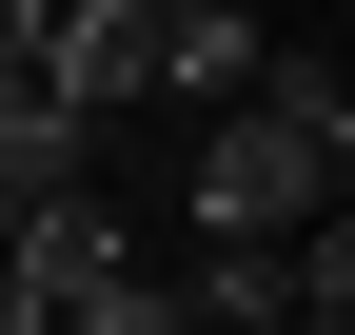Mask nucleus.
Instances as JSON below:
<instances>
[{
    "label": "nucleus",
    "mask_w": 355,
    "mask_h": 335,
    "mask_svg": "<svg viewBox=\"0 0 355 335\" xmlns=\"http://www.w3.org/2000/svg\"><path fill=\"white\" fill-rule=\"evenodd\" d=\"M198 217H217V237H296V217H336V138H296L277 99H237V118L198 138Z\"/></svg>",
    "instance_id": "obj_1"
},
{
    "label": "nucleus",
    "mask_w": 355,
    "mask_h": 335,
    "mask_svg": "<svg viewBox=\"0 0 355 335\" xmlns=\"http://www.w3.org/2000/svg\"><path fill=\"white\" fill-rule=\"evenodd\" d=\"M40 79H60V118L99 138V118L158 99V20H139V0H79V20H40Z\"/></svg>",
    "instance_id": "obj_2"
},
{
    "label": "nucleus",
    "mask_w": 355,
    "mask_h": 335,
    "mask_svg": "<svg viewBox=\"0 0 355 335\" xmlns=\"http://www.w3.org/2000/svg\"><path fill=\"white\" fill-rule=\"evenodd\" d=\"M119 257H139V237H119V217H99V178H40V197H20V237H0V276H40V296H60V316H79V296H99V276H119Z\"/></svg>",
    "instance_id": "obj_3"
},
{
    "label": "nucleus",
    "mask_w": 355,
    "mask_h": 335,
    "mask_svg": "<svg viewBox=\"0 0 355 335\" xmlns=\"http://www.w3.org/2000/svg\"><path fill=\"white\" fill-rule=\"evenodd\" d=\"M178 316H198V335H277V316H296V237H217Z\"/></svg>",
    "instance_id": "obj_4"
},
{
    "label": "nucleus",
    "mask_w": 355,
    "mask_h": 335,
    "mask_svg": "<svg viewBox=\"0 0 355 335\" xmlns=\"http://www.w3.org/2000/svg\"><path fill=\"white\" fill-rule=\"evenodd\" d=\"M257 60H277V39H257V0H178V20H158V79H198V99H237Z\"/></svg>",
    "instance_id": "obj_5"
},
{
    "label": "nucleus",
    "mask_w": 355,
    "mask_h": 335,
    "mask_svg": "<svg viewBox=\"0 0 355 335\" xmlns=\"http://www.w3.org/2000/svg\"><path fill=\"white\" fill-rule=\"evenodd\" d=\"M60 335H198V316H178V296H158V257H119V276H99V296H79V316H60Z\"/></svg>",
    "instance_id": "obj_6"
},
{
    "label": "nucleus",
    "mask_w": 355,
    "mask_h": 335,
    "mask_svg": "<svg viewBox=\"0 0 355 335\" xmlns=\"http://www.w3.org/2000/svg\"><path fill=\"white\" fill-rule=\"evenodd\" d=\"M0 335H60V296H40V276H0Z\"/></svg>",
    "instance_id": "obj_7"
},
{
    "label": "nucleus",
    "mask_w": 355,
    "mask_h": 335,
    "mask_svg": "<svg viewBox=\"0 0 355 335\" xmlns=\"http://www.w3.org/2000/svg\"><path fill=\"white\" fill-rule=\"evenodd\" d=\"M0 237H20V178H0Z\"/></svg>",
    "instance_id": "obj_8"
},
{
    "label": "nucleus",
    "mask_w": 355,
    "mask_h": 335,
    "mask_svg": "<svg viewBox=\"0 0 355 335\" xmlns=\"http://www.w3.org/2000/svg\"><path fill=\"white\" fill-rule=\"evenodd\" d=\"M40 20H79V0H40Z\"/></svg>",
    "instance_id": "obj_9"
},
{
    "label": "nucleus",
    "mask_w": 355,
    "mask_h": 335,
    "mask_svg": "<svg viewBox=\"0 0 355 335\" xmlns=\"http://www.w3.org/2000/svg\"><path fill=\"white\" fill-rule=\"evenodd\" d=\"M139 20H178V0H139Z\"/></svg>",
    "instance_id": "obj_10"
}]
</instances>
